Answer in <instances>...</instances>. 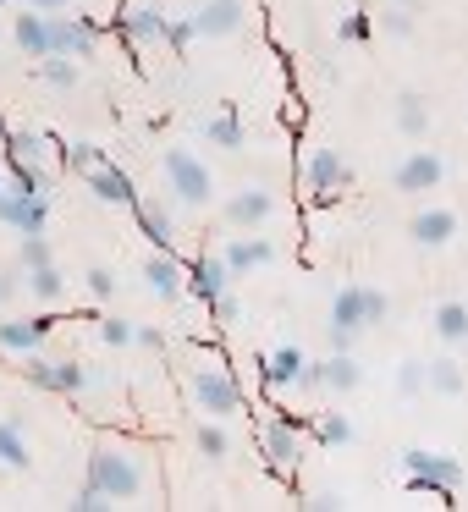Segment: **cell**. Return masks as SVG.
I'll use <instances>...</instances> for the list:
<instances>
[{
	"instance_id": "1",
	"label": "cell",
	"mask_w": 468,
	"mask_h": 512,
	"mask_svg": "<svg viewBox=\"0 0 468 512\" xmlns=\"http://www.w3.org/2000/svg\"><path fill=\"white\" fill-rule=\"evenodd\" d=\"M89 485L111 501H138L144 496V463L127 446H94L89 457Z\"/></svg>"
},
{
	"instance_id": "2",
	"label": "cell",
	"mask_w": 468,
	"mask_h": 512,
	"mask_svg": "<svg viewBox=\"0 0 468 512\" xmlns=\"http://www.w3.org/2000/svg\"><path fill=\"white\" fill-rule=\"evenodd\" d=\"M402 479H408V490L413 496H457L463 490V463L457 457H446V452H424V446H408L402 452Z\"/></svg>"
},
{
	"instance_id": "3",
	"label": "cell",
	"mask_w": 468,
	"mask_h": 512,
	"mask_svg": "<svg viewBox=\"0 0 468 512\" xmlns=\"http://www.w3.org/2000/svg\"><path fill=\"white\" fill-rule=\"evenodd\" d=\"M23 380H28V386H39V391H56V397H78V391H89L100 375H94L89 364H78V358H45V353H28Z\"/></svg>"
},
{
	"instance_id": "4",
	"label": "cell",
	"mask_w": 468,
	"mask_h": 512,
	"mask_svg": "<svg viewBox=\"0 0 468 512\" xmlns=\"http://www.w3.org/2000/svg\"><path fill=\"white\" fill-rule=\"evenodd\" d=\"M166 188L177 204H210L215 182H210V166H204L199 155H188V149H171L166 155Z\"/></svg>"
},
{
	"instance_id": "5",
	"label": "cell",
	"mask_w": 468,
	"mask_h": 512,
	"mask_svg": "<svg viewBox=\"0 0 468 512\" xmlns=\"http://www.w3.org/2000/svg\"><path fill=\"white\" fill-rule=\"evenodd\" d=\"M193 402L204 419H232V413H243V386L226 369H193Z\"/></svg>"
},
{
	"instance_id": "6",
	"label": "cell",
	"mask_w": 468,
	"mask_h": 512,
	"mask_svg": "<svg viewBox=\"0 0 468 512\" xmlns=\"http://www.w3.org/2000/svg\"><path fill=\"white\" fill-rule=\"evenodd\" d=\"M45 215H50V193H34L23 188V182H6V193H0V226H12V232H45Z\"/></svg>"
},
{
	"instance_id": "7",
	"label": "cell",
	"mask_w": 468,
	"mask_h": 512,
	"mask_svg": "<svg viewBox=\"0 0 468 512\" xmlns=\"http://www.w3.org/2000/svg\"><path fill=\"white\" fill-rule=\"evenodd\" d=\"M303 182H309V193L320 204H336V193L353 188V166H347L336 149H314V155L303 160Z\"/></svg>"
},
{
	"instance_id": "8",
	"label": "cell",
	"mask_w": 468,
	"mask_h": 512,
	"mask_svg": "<svg viewBox=\"0 0 468 512\" xmlns=\"http://www.w3.org/2000/svg\"><path fill=\"white\" fill-rule=\"evenodd\" d=\"M94 45H100V28H94L89 17H56V12H50V56L89 61Z\"/></svg>"
},
{
	"instance_id": "9",
	"label": "cell",
	"mask_w": 468,
	"mask_h": 512,
	"mask_svg": "<svg viewBox=\"0 0 468 512\" xmlns=\"http://www.w3.org/2000/svg\"><path fill=\"white\" fill-rule=\"evenodd\" d=\"M358 331H369V320H364V287H358V281H347V287L331 298V342L336 347H353Z\"/></svg>"
},
{
	"instance_id": "10",
	"label": "cell",
	"mask_w": 468,
	"mask_h": 512,
	"mask_svg": "<svg viewBox=\"0 0 468 512\" xmlns=\"http://www.w3.org/2000/svg\"><path fill=\"white\" fill-rule=\"evenodd\" d=\"M298 435H303V419H292V413H281V419L265 424L259 446H265L270 468H292V463H298Z\"/></svg>"
},
{
	"instance_id": "11",
	"label": "cell",
	"mask_w": 468,
	"mask_h": 512,
	"mask_svg": "<svg viewBox=\"0 0 468 512\" xmlns=\"http://www.w3.org/2000/svg\"><path fill=\"white\" fill-rule=\"evenodd\" d=\"M441 177H446V166H441V155H430V149H413V155H402V166H397V188L402 193H430V188H441Z\"/></svg>"
},
{
	"instance_id": "12",
	"label": "cell",
	"mask_w": 468,
	"mask_h": 512,
	"mask_svg": "<svg viewBox=\"0 0 468 512\" xmlns=\"http://www.w3.org/2000/svg\"><path fill=\"white\" fill-rule=\"evenodd\" d=\"M144 281H149V292H155V298H166V303L188 292V270L171 259V248H155V254L144 259Z\"/></svg>"
},
{
	"instance_id": "13",
	"label": "cell",
	"mask_w": 468,
	"mask_h": 512,
	"mask_svg": "<svg viewBox=\"0 0 468 512\" xmlns=\"http://www.w3.org/2000/svg\"><path fill=\"white\" fill-rule=\"evenodd\" d=\"M83 182H89V193H94L100 204H133V199H138L133 177H127L122 166H111V160H100V166H89V171H83Z\"/></svg>"
},
{
	"instance_id": "14",
	"label": "cell",
	"mask_w": 468,
	"mask_h": 512,
	"mask_svg": "<svg viewBox=\"0 0 468 512\" xmlns=\"http://www.w3.org/2000/svg\"><path fill=\"white\" fill-rule=\"evenodd\" d=\"M270 215H276V199H270L265 188H243L226 199V221L237 226V232H254V226H265Z\"/></svg>"
},
{
	"instance_id": "15",
	"label": "cell",
	"mask_w": 468,
	"mask_h": 512,
	"mask_svg": "<svg viewBox=\"0 0 468 512\" xmlns=\"http://www.w3.org/2000/svg\"><path fill=\"white\" fill-rule=\"evenodd\" d=\"M237 28H243V0H210V6L193 12V34L199 39H226Z\"/></svg>"
},
{
	"instance_id": "16",
	"label": "cell",
	"mask_w": 468,
	"mask_h": 512,
	"mask_svg": "<svg viewBox=\"0 0 468 512\" xmlns=\"http://www.w3.org/2000/svg\"><path fill=\"white\" fill-rule=\"evenodd\" d=\"M408 237H413L419 248H446V243L457 237V215L441 210V204H430V210H419V215L408 221Z\"/></svg>"
},
{
	"instance_id": "17",
	"label": "cell",
	"mask_w": 468,
	"mask_h": 512,
	"mask_svg": "<svg viewBox=\"0 0 468 512\" xmlns=\"http://www.w3.org/2000/svg\"><path fill=\"white\" fill-rule=\"evenodd\" d=\"M166 12H155V6H133V12L116 17V34L127 39V45H155V39H166Z\"/></svg>"
},
{
	"instance_id": "18",
	"label": "cell",
	"mask_w": 468,
	"mask_h": 512,
	"mask_svg": "<svg viewBox=\"0 0 468 512\" xmlns=\"http://www.w3.org/2000/svg\"><path fill=\"white\" fill-rule=\"evenodd\" d=\"M50 336V325L39 314H23V320H0V353H39Z\"/></svg>"
},
{
	"instance_id": "19",
	"label": "cell",
	"mask_w": 468,
	"mask_h": 512,
	"mask_svg": "<svg viewBox=\"0 0 468 512\" xmlns=\"http://www.w3.org/2000/svg\"><path fill=\"white\" fill-rule=\"evenodd\" d=\"M232 270H226V259L221 254H204V259H193V270H188V292H199L204 303L210 298H221L226 287H232Z\"/></svg>"
},
{
	"instance_id": "20",
	"label": "cell",
	"mask_w": 468,
	"mask_h": 512,
	"mask_svg": "<svg viewBox=\"0 0 468 512\" xmlns=\"http://www.w3.org/2000/svg\"><path fill=\"white\" fill-rule=\"evenodd\" d=\"M12 39H17V50H23L28 61H45L50 56V12H34V6H28V12L17 17Z\"/></svg>"
},
{
	"instance_id": "21",
	"label": "cell",
	"mask_w": 468,
	"mask_h": 512,
	"mask_svg": "<svg viewBox=\"0 0 468 512\" xmlns=\"http://www.w3.org/2000/svg\"><path fill=\"white\" fill-rule=\"evenodd\" d=\"M221 259H226V270H232V276H248V270L270 265V259H276V248H270L265 237H232Z\"/></svg>"
},
{
	"instance_id": "22",
	"label": "cell",
	"mask_w": 468,
	"mask_h": 512,
	"mask_svg": "<svg viewBox=\"0 0 468 512\" xmlns=\"http://www.w3.org/2000/svg\"><path fill=\"white\" fill-rule=\"evenodd\" d=\"M133 210H138V232H144L155 248H171V237H177V221H171L166 204H155V199H133Z\"/></svg>"
},
{
	"instance_id": "23",
	"label": "cell",
	"mask_w": 468,
	"mask_h": 512,
	"mask_svg": "<svg viewBox=\"0 0 468 512\" xmlns=\"http://www.w3.org/2000/svg\"><path fill=\"white\" fill-rule=\"evenodd\" d=\"M303 364H309V358H303L298 347H276V353L265 358V386H276V391L298 386V380H303Z\"/></svg>"
},
{
	"instance_id": "24",
	"label": "cell",
	"mask_w": 468,
	"mask_h": 512,
	"mask_svg": "<svg viewBox=\"0 0 468 512\" xmlns=\"http://www.w3.org/2000/svg\"><path fill=\"white\" fill-rule=\"evenodd\" d=\"M45 155H50V138L45 133H6V160H12V171L45 166Z\"/></svg>"
},
{
	"instance_id": "25",
	"label": "cell",
	"mask_w": 468,
	"mask_h": 512,
	"mask_svg": "<svg viewBox=\"0 0 468 512\" xmlns=\"http://www.w3.org/2000/svg\"><path fill=\"white\" fill-rule=\"evenodd\" d=\"M430 325H435V336H441V342H452V347H463V342H468V303H457V298H446V303H435V314H430Z\"/></svg>"
},
{
	"instance_id": "26",
	"label": "cell",
	"mask_w": 468,
	"mask_h": 512,
	"mask_svg": "<svg viewBox=\"0 0 468 512\" xmlns=\"http://www.w3.org/2000/svg\"><path fill=\"white\" fill-rule=\"evenodd\" d=\"M397 127L402 138H430V100L424 94H397Z\"/></svg>"
},
{
	"instance_id": "27",
	"label": "cell",
	"mask_w": 468,
	"mask_h": 512,
	"mask_svg": "<svg viewBox=\"0 0 468 512\" xmlns=\"http://www.w3.org/2000/svg\"><path fill=\"white\" fill-rule=\"evenodd\" d=\"M23 287L34 292V303H61V298H67V276L56 270V259H50V265L23 270Z\"/></svg>"
},
{
	"instance_id": "28",
	"label": "cell",
	"mask_w": 468,
	"mask_h": 512,
	"mask_svg": "<svg viewBox=\"0 0 468 512\" xmlns=\"http://www.w3.org/2000/svg\"><path fill=\"white\" fill-rule=\"evenodd\" d=\"M463 364L457 358H435V364H424V391H435V397H457L463 391Z\"/></svg>"
},
{
	"instance_id": "29",
	"label": "cell",
	"mask_w": 468,
	"mask_h": 512,
	"mask_svg": "<svg viewBox=\"0 0 468 512\" xmlns=\"http://www.w3.org/2000/svg\"><path fill=\"white\" fill-rule=\"evenodd\" d=\"M204 144H210V149H243L248 133H243V122H237L232 111H221V116L204 122Z\"/></svg>"
},
{
	"instance_id": "30",
	"label": "cell",
	"mask_w": 468,
	"mask_h": 512,
	"mask_svg": "<svg viewBox=\"0 0 468 512\" xmlns=\"http://www.w3.org/2000/svg\"><path fill=\"white\" fill-rule=\"evenodd\" d=\"M193 441H199V457H210V463H226V457H232V435H226L221 419H204L199 430H193Z\"/></svg>"
},
{
	"instance_id": "31",
	"label": "cell",
	"mask_w": 468,
	"mask_h": 512,
	"mask_svg": "<svg viewBox=\"0 0 468 512\" xmlns=\"http://www.w3.org/2000/svg\"><path fill=\"white\" fill-rule=\"evenodd\" d=\"M0 463L6 468H28L34 457H28V441H23V424L17 419H0Z\"/></svg>"
},
{
	"instance_id": "32",
	"label": "cell",
	"mask_w": 468,
	"mask_h": 512,
	"mask_svg": "<svg viewBox=\"0 0 468 512\" xmlns=\"http://www.w3.org/2000/svg\"><path fill=\"white\" fill-rule=\"evenodd\" d=\"M39 78H45L50 89H78V61L72 56H45L39 61Z\"/></svg>"
},
{
	"instance_id": "33",
	"label": "cell",
	"mask_w": 468,
	"mask_h": 512,
	"mask_svg": "<svg viewBox=\"0 0 468 512\" xmlns=\"http://www.w3.org/2000/svg\"><path fill=\"white\" fill-rule=\"evenodd\" d=\"M314 441H320V446H347V441H353L347 413H320V419H314Z\"/></svg>"
},
{
	"instance_id": "34",
	"label": "cell",
	"mask_w": 468,
	"mask_h": 512,
	"mask_svg": "<svg viewBox=\"0 0 468 512\" xmlns=\"http://www.w3.org/2000/svg\"><path fill=\"white\" fill-rule=\"evenodd\" d=\"M369 34H375V17L369 12H347L342 23H336V39H342V45H364Z\"/></svg>"
},
{
	"instance_id": "35",
	"label": "cell",
	"mask_w": 468,
	"mask_h": 512,
	"mask_svg": "<svg viewBox=\"0 0 468 512\" xmlns=\"http://www.w3.org/2000/svg\"><path fill=\"white\" fill-rule=\"evenodd\" d=\"M50 243H45V232H28L23 237V248H17V270H34V265H50Z\"/></svg>"
},
{
	"instance_id": "36",
	"label": "cell",
	"mask_w": 468,
	"mask_h": 512,
	"mask_svg": "<svg viewBox=\"0 0 468 512\" xmlns=\"http://www.w3.org/2000/svg\"><path fill=\"white\" fill-rule=\"evenodd\" d=\"M397 391H402V397H419V391H424V364H419V358H402V364H397Z\"/></svg>"
},
{
	"instance_id": "37",
	"label": "cell",
	"mask_w": 468,
	"mask_h": 512,
	"mask_svg": "<svg viewBox=\"0 0 468 512\" xmlns=\"http://www.w3.org/2000/svg\"><path fill=\"white\" fill-rule=\"evenodd\" d=\"M83 287H89V298H116V270H105V265H94L89 276H83Z\"/></svg>"
},
{
	"instance_id": "38",
	"label": "cell",
	"mask_w": 468,
	"mask_h": 512,
	"mask_svg": "<svg viewBox=\"0 0 468 512\" xmlns=\"http://www.w3.org/2000/svg\"><path fill=\"white\" fill-rule=\"evenodd\" d=\"M380 28H386L391 39H408L413 34V12H408V6H391V12L380 17Z\"/></svg>"
},
{
	"instance_id": "39",
	"label": "cell",
	"mask_w": 468,
	"mask_h": 512,
	"mask_svg": "<svg viewBox=\"0 0 468 512\" xmlns=\"http://www.w3.org/2000/svg\"><path fill=\"white\" fill-rule=\"evenodd\" d=\"M193 39H199V34H193V17H171V23H166V45L171 50H188Z\"/></svg>"
},
{
	"instance_id": "40",
	"label": "cell",
	"mask_w": 468,
	"mask_h": 512,
	"mask_svg": "<svg viewBox=\"0 0 468 512\" xmlns=\"http://www.w3.org/2000/svg\"><path fill=\"white\" fill-rule=\"evenodd\" d=\"M100 149H94V144H67V166L72 171H78V177H83V171H89V166H100Z\"/></svg>"
},
{
	"instance_id": "41",
	"label": "cell",
	"mask_w": 468,
	"mask_h": 512,
	"mask_svg": "<svg viewBox=\"0 0 468 512\" xmlns=\"http://www.w3.org/2000/svg\"><path fill=\"white\" fill-rule=\"evenodd\" d=\"M386 314H391V298H386L380 287H364V320H369V325H380Z\"/></svg>"
},
{
	"instance_id": "42",
	"label": "cell",
	"mask_w": 468,
	"mask_h": 512,
	"mask_svg": "<svg viewBox=\"0 0 468 512\" xmlns=\"http://www.w3.org/2000/svg\"><path fill=\"white\" fill-rule=\"evenodd\" d=\"M133 331H138V325H127V320H105V325H100V336H105L111 347H133Z\"/></svg>"
},
{
	"instance_id": "43",
	"label": "cell",
	"mask_w": 468,
	"mask_h": 512,
	"mask_svg": "<svg viewBox=\"0 0 468 512\" xmlns=\"http://www.w3.org/2000/svg\"><path fill=\"white\" fill-rule=\"evenodd\" d=\"M210 314H215V320H221V325H232L237 314H243V309H237V298H232V287H226L221 298H210Z\"/></svg>"
},
{
	"instance_id": "44",
	"label": "cell",
	"mask_w": 468,
	"mask_h": 512,
	"mask_svg": "<svg viewBox=\"0 0 468 512\" xmlns=\"http://www.w3.org/2000/svg\"><path fill=\"white\" fill-rule=\"evenodd\" d=\"M72 507H78V512H100V507H116V501H111V496H100L94 485H83V496L72 501Z\"/></svg>"
},
{
	"instance_id": "45",
	"label": "cell",
	"mask_w": 468,
	"mask_h": 512,
	"mask_svg": "<svg viewBox=\"0 0 468 512\" xmlns=\"http://www.w3.org/2000/svg\"><path fill=\"white\" fill-rule=\"evenodd\" d=\"M303 507H309V512H331V507H342V496H336V490H314V496H303Z\"/></svg>"
},
{
	"instance_id": "46",
	"label": "cell",
	"mask_w": 468,
	"mask_h": 512,
	"mask_svg": "<svg viewBox=\"0 0 468 512\" xmlns=\"http://www.w3.org/2000/svg\"><path fill=\"white\" fill-rule=\"evenodd\" d=\"M133 342L138 347H155V353H160V347H166V336H160L155 325H144V331H133Z\"/></svg>"
},
{
	"instance_id": "47",
	"label": "cell",
	"mask_w": 468,
	"mask_h": 512,
	"mask_svg": "<svg viewBox=\"0 0 468 512\" xmlns=\"http://www.w3.org/2000/svg\"><path fill=\"white\" fill-rule=\"evenodd\" d=\"M12 287H23V270H17V276H0V309H6V298H12Z\"/></svg>"
},
{
	"instance_id": "48",
	"label": "cell",
	"mask_w": 468,
	"mask_h": 512,
	"mask_svg": "<svg viewBox=\"0 0 468 512\" xmlns=\"http://www.w3.org/2000/svg\"><path fill=\"white\" fill-rule=\"evenodd\" d=\"M34 12H67V0H28Z\"/></svg>"
},
{
	"instance_id": "49",
	"label": "cell",
	"mask_w": 468,
	"mask_h": 512,
	"mask_svg": "<svg viewBox=\"0 0 468 512\" xmlns=\"http://www.w3.org/2000/svg\"><path fill=\"white\" fill-rule=\"evenodd\" d=\"M0 149H6V127H0Z\"/></svg>"
},
{
	"instance_id": "50",
	"label": "cell",
	"mask_w": 468,
	"mask_h": 512,
	"mask_svg": "<svg viewBox=\"0 0 468 512\" xmlns=\"http://www.w3.org/2000/svg\"><path fill=\"white\" fill-rule=\"evenodd\" d=\"M6 6H12V0H0V12H6Z\"/></svg>"
},
{
	"instance_id": "51",
	"label": "cell",
	"mask_w": 468,
	"mask_h": 512,
	"mask_svg": "<svg viewBox=\"0 0 468 512\" xmlns=\"http://www.w3.org/2000/svg\"><path fill=\"white\" fill-rule=\"evenodd\" d=\"M0 193H6V177H0Z\"/></svg>"
}]
</instances>
